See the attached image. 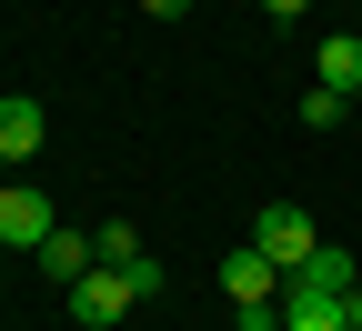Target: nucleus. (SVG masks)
Masks as SVG:
<instances>
[{"label": "nucleus", "mask_w": 362, "mask_h": 331, "mask_svg": "<svg viewBox=\"0 0 362 331\" xmlns=\"http://www.w3.org/2000/svg\"><path fill=\"white\" fill-rule=\"evenodd\" d=\"M252 251H262V261H282V281H292L312 251H322V231H312L302 201H262V211H252Z\"/></svg>", "instance_id": "1"}, {"label": "nucleus", "mask_w": 362, "mask_h": 331, "mask_svg": "<svg viewBox=\"0 0 362 331\" xmlns=\"http://www.w3.org/2000/svg\"><path fill=\"white\" fill-rule=\"evenodd\" d=\"M61 301H71V321H81V331H111V321H131V311H141L131 271H111V261H101V271H81V281H71Z\"/></svg>", "instance_id": "2"}, {"label": "nucleus", "mask_w": 362, "mask_h": 331, "mask_svg": "<svg viewBox=\"0 0 362 331\" xmlns=\"http://www.w3.org/2000/svg\"><path fill=\"white\" fill-rule=\"evenodd\" d=\"M51 191H40V181H11V191H0V241H11V251H40V241H51Z\"/></svg>", "instance_id": "3"}, {"label": "nucleus", "mask_w": 362, "mask_h": 331, "mask_svg": "<svg viewBox=\"0 0 362 331\" xmlns=\"http://www.w3.org/2000/svg\"><path fill=\"white\" fill-rule=\"evenodd\" d=\"M40 140H51V111L30 101V90H0V161H40Z\"/></svg>", "instance_id": "4"}, {"label": "nucleus", "mask_w": 362, "mask_h": 331, "mask_svg": "<svg viewBox=\"0 0 362 331\" xmlns=\"http://www.w3.org/2000/svg\"><path fill=\"white\" fill-rule=\"evenodd\" d=\"M221 291H232V311H262V301H282V261H262L252 241H242V251H221Z\"/></svg>", "instance_id": "5"}, {"label": "nucleus", "mask_w": 362, "mask_h": 331, "mask_svg": "<svg viewBox=\"0 0 362 331\" xmlns=\"http://www.w3.org/2000/svg\"><path fill=\"white\" fill-rule=\"evenodd\" d=\"M282 331H352V321H342V291H322V281H282Z\"/></svg>", "instance_id": "6"}, {"label": "nucleus", "mask_w": 362, "mask_h": 331, "mask_svg": "<svg viewBox=\"0 0 362 331\" xmlns=\"http://www.w3.org/2000/svg\"><path fill=\"white\" fill-rule=\"evenodd\" d=\"M30 261H40V281H51V291H71L81 271H101V251H90V231H51V241H40Z\"/></svg>", "instance_id": "7"}, {"label": "nucleus", "mask_w": 362, "mask_h": 331, "mask_svg": "<svg viewBox=\"0 0 362 331\" xmlns=\"http://www.w3.org/2000/svg\"><path fill=\"white\" fill-rule=\"evenodd\" d=\"M322 90H342V101L362 90V30H332L322 40Z\"/></svg>", "instance_id": "8"}, {"label": "nucleus", "mask_w": 362, "mask_h": 331, "mask_svg": "<svg viewBox=\"0 0 362 331\" xmlns=\"http://www.w3.org/2000/svg\"><path fill=\"white\" fill-rule=\"evenodd\" d=\"M90 251H101L111 271H131V261H151V251H141V231H131V221H101V231H90Z\"/></svg>", "instance_id": "9"}, {"label": "nucleus", "mask_w": 362, "mask_h": 331, "mask_svg": "<svg viewBox=\"0 0 362 331\" xmlns=\"http://www.w3.org/2000/svg\"><path fill=\"white\" fill-rule=\"evenodd\" d=\"M292 281H322V291H352V281H362V271H352V251H312V261H302Z\"/></svg>", "instance_id": "10"}, {"label": "nucleus", "mask_w": 362, "mask_h": 331, "mask_svg": "<svg viewBox=\"0 0 362 331\" xmlns=\"http://www.w3.org/2000/svg\"><path fill=\"white\" fill-rule=\"evenodd\" d=\"M342 111H352V101H342V90H322V80H312V90H302V131H342Z\"/></svg>", "instance_id": "11"}, {"label": "nucleus", "mask_w": 362, "mask_h": 331, "mask_svg": "<svg viewBox=\"0 0 362 331\" xmlns=\"http://www.w3.org/2000/svg\"><path fill=\"white\" fill-rule=\"evenodd\" d=\"M302 11H312V0H262V20H272V30H302Z\"/></svg>", "instance_id": "12"}, {"label": "nucleus", "mask_w": 362, "mask_h": 331, "mask_svg": "<svg viewBox=\"0 0 362 331\" xmlns=\"http://www.w3.org/2000/svg\"><path fill=\"white\" fill-rule=\"evenodd\" d=\"M232 331H282V301H262V311H232Z\"/></svg>", "instance_id": "13"}, {"label": "nucleus", "mask_w": 362, "mask_h": 331, "mask_svg": "<svg viewBox=\"0 0 362 331\" xmlns=\"http://www.w3.org/2000/svg\"><path fill=\"white\" fill-rule=\"evenodd\" d=\"M141 11H151V20H181V11H192V0H141Z\"/></svg>", "instance_id": "14"}, {"label": "nucleus", "mask_w": 362, "mask_h": 331, "mask_svg": "<svg viewBox=\"0 0 362 331\" xmlns=\"http://www.w3.org/2000/svg\"><path fill=\"white\" fill-rule=\"evenodd\" d=\"M342 321H352V331H362V281H352V291H342Z\"/></svg>", "instance_id": "15"}]
</instances>
